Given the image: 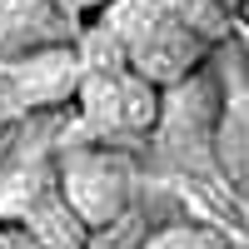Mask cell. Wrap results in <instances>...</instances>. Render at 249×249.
<instances>
[{
	"label": "cell",
	"mask_w": 249,
	"mask_h": 249,
	"mask_svg": "<svg viewBox=\"0 0 249 249\" xmlns=\"http://www.w3.org/2000/svg\"><path fill=\"white\" fill-rule=\"evenodd\" d=\"M20 234H25L30 249H85L90 244V230L65 210V199H60L55 190L20 219Z\"/></svg>",
	"instance_id": "8992f818"
},
{
	"label": "cell",
	"mask_w": 249,
	"mask_h": 249,
	"mask_svg": "<svg viewBox=\"0 0 249 249\" xmlns=\"http://www.w3.org/2000/svg\"><path fill=\"white\" fill-rule=\"evenodd\" d=\"M80 75L85 65H80L75 45H35L30 55L5 65V90L20 110H55L75 100Z\"/></svg>",
	"instance_id": "277c9868"
},
{
	"label": "cell",
	"mask_w": 249,
	"mask_h": 249,
	"mask_svg": "<svg viewBox=\"0 0 249 249\" xmlns=\"http://www.w3.org/2000/svg\"><path fill=\"white\" fill-rule=\"evenodd\" d=\"M55 195L85 230H110L124 219L135 195V164L105 144H75L55 160Z\"/></svg>",
	"instance_id": "6da1fadb"
},
{
	"label": "cell",
	"mask_w": 249,
	"mask_h": 249,
	"mask_svg": "<svg viewBox=\"0 0 249 249\" xmlns=\"http://www.w3.org/2000/svg\"><path fill=\"white\" fill-rule=\"evenodd\" d=\"M15 115H20V105L10 100V90H0V140H5V130L15 124Z\"/></svg>",
	"instance_id": "30bf717a"
},
{
	"label": "cell",
	"mask_w": 249,
	"mask_h": 249,
	"mask_svg": "<svg viewBox=\"0 0 249 249\" xmlns=\"http://www.w3.org/2000/svg\"><path fill=\"white\" fill-rule=\"evenodd\" d=\"M204 55H210V40H204L199 30H190L179 15L164 10L155 25L124 50V70L140 75L144 85H155V90H175L190 75H199Z\"/></svg>",
	"instance_id": "3957f363"
},
{
	"label": "cell",
	"mask_w": 249,
	"mask_h": 249,
	"mask_svg": "<svg viewBox=\"0 0 249 249\" xmlns=\"http://www.w3.org/2000/svg\"><path fill=\"white\" fill-rule=\"evenodd\" d=\"M50 5H55L60 20H65V15H100L110 0H50Z\"/></svg>",
	"instance_id": "9c48e42d"
},
{
	"label": "cell",
	"mask_w": 249,
	"mask_h": 249,
	"mask_svg": "<svg viewBox=\"0 0 249 249\" xmlns=\"http://www.w3.org/2000/svg\"><path fill=\"white\" fill-rule=\"evenodd\" d=\"M50 190H55L50 155H15L5 170H0V230H20V219Z\"/></svg>",
	"instance_id": "5b68a950"
},
{
	"label": "cell",
	"mask_w": 249,
	"mask_h": 249,
	"mask_svg": "<svg viewBox=\"0 0 249 249\" xmlns=\"http://www.w3.org/2000/svg\"><path fill=\"white\" fill-rule=\"evenodd\" d=\"M50 20H60L50 0H0V40L5 45H30V35Z\"/></svg>",
	"instance_id": "52a82bcc"
},
{
	"label": "cell",
	"mask_w": 249,
	"mask_h": 249,
	"mask_svg": "<svg viewBox=\"0 0 249 249\" xmlns=\"http://www.w3.org/2000/svg\"><path fill=\"white\" fill-rule=\"evenodd\" d=\"M160 90L144 85L130 70H85L75 90L80 124L100 140H120V135H150L160 120Z\"/></svg>",
	"instance_id": "7a4b0ae2"
},
{
	"label": "cell",
	"mask_w": 249,
	"mask_h": 249,
	"mask_svg": "<svg viewBox=\"0 0 249 249\" xmlns=\"http://www.w3.org/2000/svg\"><path fill=\"white\" fill-rule=\"evenodd\" d=\"M0 249H30L20 230H0Z\"/></svg>",
	"instance_id": "8fae6325"
},
{
	"label": "cell",
	"mask_w": 249,
	"mask_h": 249,
	"mask_svg": "<svg viewBox=\"0 0 249 249\" xmlns=\"http://www.w3.org/2000/svg\"><path fill=\"white\" fill-rule=\"evenodd\" d=\"M140 249H230V239H224V230H214V224L179 219V224H164V230L144 234Z\"/></svg>",
	"instance_id": "ba28073f"
}]
</instances>
